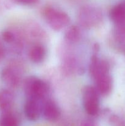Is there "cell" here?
Here are the masks:
<instances>
[{
  "label": "cell",
  "mask_w": 125,
  "mask_h": 126,
  "mask_svg": "<svg viewBox=\"0 0 125 126\" xmlns=\"http://www.w3.org/2000/svg\"><path fill=\"white\" fill-rule=\"evenodd\" d=\"M42 14L48 25L55 31L66 28L71 22L70 17L66 12L51 6L43 9Z\"/></svg>",
  "instance_id": "1"
},
{
  "label": "cell",
  "mask_w": 125,
  "mask_h": 126,
  "mask_svg": "<svg viewBox=\"0 0 125 126\" xmlns=\"http://www.w3.org/2000/svg\"><path fill=\"white\" fill-rule=\"evenodd\" d=\"M24 91L28 98L45 100V97L49 92V87L47 84L36 76H29L24 82Z\"/></svg>",
  "instance_id": "2"
},
{
  "label": "cell",
  "mask_w": 125,
  "mask_h": 126,
  "mask_svg": "<svg viewBox=\"0 0 125 126\" xmlns=\"http://www.w3.org/2000/svg\"><path fill=\"white\" fill-rule=\"evenodd\" d=\"M78 22L82 27L92 28L101 24L103 16L100 10L89 6L82 7L78 13Z\"/></svg>",
  "instance_id": "3"
},
{
  "label": "cell",
  "mask_w": 125,
  "mask_h": 126,
  "mask_svg": "<svg viewBox=\"0 0 125 126\" xmlns=\"http://www.w3.org/2000/svg\"><path fill=\"white\" fill-rule=\"evenodd\" d=\"M99 94L95 87L87 86L82 93V101L85 111L90 116L97 115L99 111Z\"/></svg>",
  "instance_id": "4"
},
{
  "label": "cell",
  "mask_w": 125,
  "mask_h": 126,
  "mask_svg": "<svg viewBox=\"0 0 125 126\" xmlns=\"http://www.w3.org/2000/svg\"><path fill=\"white\" fill-rule=\"evenodd\" d=\"M110 69V64L107 60L100 59L96 54H93L89 66V74L93 79L101 75L109 73Z\"/></svg>",
  "instance_id": "5"
},
{
  "label": "cell",
  "mask_w": 125,
  "mask_h": 126,
  "mask_svg": "<svg viewBox=\"0 0 125 126\" xmlns=\"http://www.w3.org/2000/svg\"><path fill=\"white\" fill-rule=\"evenodd\" d=\"M2 81L7 86L16 88L21 82V73L18 68L15 66H9L4 68L1 73Z\"/></svg>",
  "instance_id": "6"
},
{
  "label": "cell",
  "mask_w": 125,
  "mask_h": 126,
  "mask_svg": "<svg viewBox=\"0 0 125 126\" xmlns=\"http://www.w3.org/2000/svg\"><path fill=\"white\" fill-rule=\"evenodd\" d=\"M44 101L33 98L27 99L24 105V112L28 120L35 121L39 119L42 114V107Z\"/></svg>",
  "instance_id": "7"
},
{
  "label": "cell",
  "mask_w": 125,
  "mask_h": 126,
  "mask_svg": "<svg viewBox=\"0 0 125 126\" xmlns=\"http://www.w3.org/2000/svg\"><path fill=\"white\" fill-rule=\"evenodd\" d=\"M42 114L44 118L49 121H55L61 116L60 108L54 101L51 100H45L42 103Z\"/></svg>",
  "instance_id": "8"
},
{
  "label": "cell",
  "mask_w": 125,
  "mask_h": 126,
  "mask_svg": "<svg viewBox=\"0 0 125 126\" xmlns=\"http://www.w3.org/2000/svg\"><path fill=\"white\" fill-rule=\"evenodd\" d=\"M94 81L95 87L99 94L106 96L111 92L113 87V80L110 73L102 75Z\"/></svg>",
  "instance_id": "9"
},
{
  "label": "cell",
  "mask_w": 125,
  "mask_h": 126,
  "mask_svg": "<svg viewBox=\"0 0 125 126\" xmlns=\"http://www.w3.org/2000/svg\"><path fill=\"white\" fill-rule=\"evenodd\" d=\"M109 17L115 25L125 23V1L113 6L109 12Z\"/></svg>",
  "instance_id": "10"
},
{
  "label": "cell",
  "mask_w": 125,
  "mask_h": 126,
  "mask_svg": "<svg viewBox=\"0 0 125 126\" xmlns=\"http://www.w3.org/2000/svg\"><path fill=\"white\" fill-rule=\"evenodd\" d=\"M47 50L45 47L40 44H35L31 47L28 52V57L34 63H42L46 57Z\"/></svg>",
  "instance_id": "11"
},
{
  "label": "cell",
  "mask_w": 125,
  "mask_h": 126,
  "mask_svg": "<svg viewBox=\"0 0 125 126\" xmlns=\"http://www.w3.org/2000/svg\"><path fill=\"white\" fill-rule=\"evenodd\" d=\"M13 95L9 90H0V110L2 112L9 111L13 104Z\"/></svg>",
  "instance_id": "12"
},
{
  "label": "cell",
  "mask_w": 125,
  "mask_h": 126,
  "mask_svg": "<svg viewBox=\"0 0 125 126\" xmlns=\"http://www.w3.org/2000/svg\"><path fill=\"white\" fill-rule=\"evenodd\" d=\"M62 68L63 71L67 75H72V73L82 70L78 65V62L75 58L71 55H67L64 59L62 63Z\"/></svg>",
  "instance_id": "13"
},
{
  "label": "cell",
  "mask_w": 125,
  "mask_h": 126,
  "mask_svg": "<svg viewBox=\"0 0 125 126\" xmlns=\"http://www.w3.org/2000/svg\"><path fill=\"white\" fill-rule=\"evenodd\" d=\"M81 31L77 25H72L66 29L64 34V39L70 44L77 43L81 39Z\"/></svg>",
  "instance_id": "14"
},
{
  "label": "cell",
  "mask_w": 125,
  "mask_h": 126,
  "mask_svg": "<svg viewBox=\"0 0 125 126\" xmlns=\"http://www.w3.org/2000/svg\"><path fill=\"white\" fill-rule=\"evenodd\" d=\"M0 126H18V119L10 111L3 112L0 117Z\"/></svg>",
  "instance_id": "15"
},
{
  "label": "cell",
  "mask_w": 125,
  "mask_h": 126,
  "mask_svg": "<svg viewBox=\"0 0 125 126\" xmlns=\"http://www.w3.org/2000/svg\"><path fill=\"white\" fill-rule=\"evenodd\" d=\"M112 36L113 43H125V23L115 25Z\"/></svg>",
  "instance_id": "16"
},
{
  "label": "cell",
  "mask_w": 125,
  "mask_h": 126,
  "mask_svg": "<svg viewBox=\"0 0 125 126\" xmlns=\"http://www.w3.org/2000/svg\"><path fill=\"white\" fill-rule=\"evenodd\" d=\"M2 38L5 42L12 43L15 41L16 36L14 33L10 30H4L2 33Z\"/></svg>",
  "instance_id": "17"
},
{
  "label": "cell",
  "mask_w": 125,
  "mask_h": 126,
  "mask_svg": "<svg viewBox=\"0 0 125 126\" xmlns=\"http://www.w3.org/2000/svg\"><path fill=\"white\" fill-rule=\"evenodd\" d=\"M115 47L125 56V43H113Z\"/></svg>",
  "instance_id": "18"
},
{
  "label": "cell",
  "mask_w": 125,
  "mask_h": 126,
  "mask_svg": "<svg viewBox=\"0 0 125 126\" xmlns=\"http://www.w3.org/2000/svg\"><path fill=\"white\" fill-rule=\"evenodd\" d=\"M18 3L25 5H33L39 2V0H15Z\"/></svg>",
  "instance_id": "19"
},
{
  "label": "cell",
  "mask_w": 125,
  "mask_h": 126,
  "mask_svg": "<svg viewBox=\"0 0 125 126\" xmlns=\"http://www.w3.org/2000/svg\"><path fill=\"white\" fill-rule=\"evenodd\" d=\"M80 126H98L97 124L90 119H86L81 123Z\"/></svg>",
  "instance_id": "20"
},
{
  "label": "cell",
  "mask_w": 125,
  "mask_h": 126,
  "mask_svg": "<svg viewBox=\"0 0 125 126\" xmlns=\"http://www.w3.org/2000/svg\"><path fill=\"white\" fill-rule=\"evenodd\" d=\"M4 56V49L3 45L0 41V60H2Z\"/></svg>",
  "instance_id": "21"
}]
</instances>
